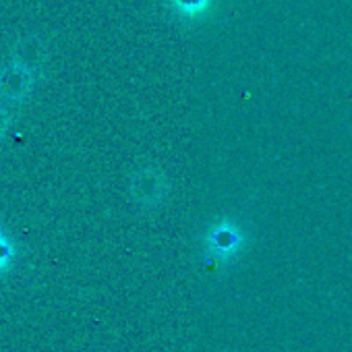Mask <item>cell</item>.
Returning <instances> with one entry per match:
<instances>
[{"mask_svg":"<svg viewBox=\"0 0 352 352\" xmlns=\"http://www.w3.org/2000/svg\"><path fill=\"white\" fill-rule=\"evenodd\" d=\"M11 261V243L5 234H0V270Z\"/></svg>","mask_w":352,"mask_h":352,"instance_id":"cell-1","label":"cell"}]
</instances>
